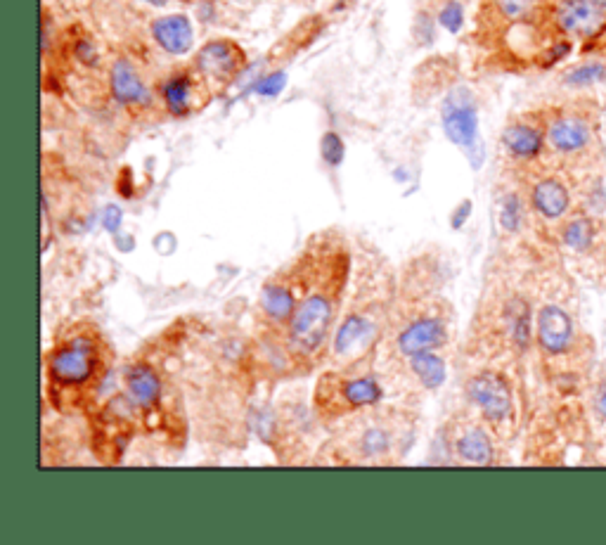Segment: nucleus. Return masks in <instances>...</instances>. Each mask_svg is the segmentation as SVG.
<instances>
[{
  "instance_id": "1",
  "label": "nucleus",
  "mask_w": 606,
  "mask_h": 545,
  "mask_svg": "<svg viewBox=\"0 0 606 545\" xmlns=\"http://www.w3.org/2000/svg\"><path fill=\"white\" fill-rule=\"evenodd\" d=\"M105 344L100 337L79 332L64 337L48 356V377L60 394H86L98 389L107 368Z\"/></svg>"
},
{
  "instance_id": "2",
  "label": "nucleus",
  "mask_w": 606,
  "mask_h": 545,
  "mask_svg": "<svg viewBox=\"0 0 606 545\" xmlns=\"http://www.w3.org/2000/svg\"><path fill=\"white\" fill-rule=\"evenodd\" d=\"M334 323V294L311 292L299 299L289 320V344L299 356H308L325 344Z\"/></svg>"
},
{
  "instance_id": "3",
  "label": "nucleus",
  "mask_w": 606,
  "mask_h": 545,
  "mask_svg": "<svg viewBox=\"0 0 606 545\" xmlns=\"http://www.w3.org/2000/svg\"><path fill=\"white\" fill-rule=\"evenodd\" d=\"M382 401V387L372 377H339L327 375L318 384V410L320 415H341L356 408L375 406Z\"/></svg>"
},
{
  "instance_id": "4",
  "label": "nucleus",
  "mask_w": 606,
  "mask_h": 545,
  "mask_svg": "<svg viewBox=\"0 0 606 545\" xmlns=\"http://www.w3.org/2000/svg\"><path fill=\"white\" fill-rule=\"evenodd\" d=\"M547 145L562 157H583L595 145V124L580 109H557L545 121Z\"/></svg>"
},
{
  "instance_id": "5",
  "label": "nucleus",
  "mask_w": 606,
  "mask_h": 545,
  "mask_svg": "<svg viewBox=\"0 0 606 545\" xmlns=\"http://www.w3.org/2000/svg\"><path fill=\"white\" fill-rule=\"evenodd\" d=\"M443 131L450 143H455L462 150L474 152L479 147V112L476 105L464 88L450 93L443 102Z\"/></svg>"
},
{
  "instance_id": "6",
  "label": "nucleus",
  "mask_w": 606,
  "mask_h": 545,
  "mask_svg": "<svg viewBox=\"0 0 606 545\" xmlns=\"http://www.w3.org/2000/svg\"><path fill=\"white\" fill-rule=\"evenodd\" d=\"M554 27L566 36L592 41L606 31V10L595 0H559L554 8Z\"/></svg>"
},
{
  "instance_id": "7",
  "label": "nucleus",
  "mask_w": 606,
  "mask_h": 545,
  "mask_svg": "<svg viewBox=\"0 0 606 545\" xmlns=\"http://www.w3.org/2000/svg\"><path fill=\"white\" fill-rule=\"evenodd\" d=\"M197 72L216 83H230L244 67V53L232 41H211L197 53Z\"/></svg>"
},
{
  "instance_id": "8",
  "label": "nucleus",
  "mask_w": 606,
  "mask_h": 545,
  "mask_svg": "<svg viewBox=\"0 0 606 545\" xmlns=\"http://www.w3.org/2000/svg\"><path fill=\"white\" fill-rule=\"evenodd\" d=\"M469 399L481 408L491 422H502L512 413V391L507 382L495 373H481L469 382Z\"/></svg>"
},
{
  "instance_id": "9",
  "label": "nucleus",
  "mask_w": 606,
  "mask_h": 545,
  "mask_svg": "<svg viewBox=\"0 0 606 545\" xmlns=\"http://www.w3.org/2000/svg\"><path fill=\"white\" fill-rule=\"evenodd\" d=\"M547 145L545 126L531 119L512 121L505 131H502V147L507 150L509 157L519 159V162H533L543 155Z\"/></svg>"
},
{
  "instance_id": "10",
  "label": "nucleus",
  "mask_w": 606,
  "mask_h": 545,
  "mask_svg": "<svg viewBox=\"0 0 606 545\" xmlns=\"http://www.w3.org/2000/svg\"><path fill=\"white\" fill-rule=\"evenodd\" d=\"M573 342L571 316L559 306H543L538 313V344L547 356H559L569 351Z\"/></svg>"
},
{
  "instance_id": "11",
  "label": "nucleus",
  "mask_w": 606,
  "mask_h": 545,
  "mask_svg": "<svg viewBox=\"0 0 606 545\" xmlns=\"http://www.w3.org/2000/svg\"><path fill=\"white\" fill-rule=\"evenodd\" d=\"M531 204L545 221H562L571 211V192L557 176H545L533 183Z\"/></svg>"
},
{
  "instance_id": "12",
  "label": "nucleus",
  "mask_w": 606,
  "mask_h": 545,
  "mask_svg": "<svg viewBox=\"0 0 606 545\" xmlns=\"http://www.w3.org/2000/svg\"><path fill=\"white\" fill-rule=\"evenodd\" d=\"M443 342H446V325H443L441 318H422L410 323L398 337V351L403 356H417L424 354V351L438 349Z\"/></svg>"
},
{
  "instance_id": "13",
  "label": "nucleus",
  "mask_w": 606,
  "mask_h": 545,
  "mask_svg": "<svg viewBox=\"0 0 606 545\" xmlns=\"http://www.w3.org/2000/svg\"><path fill=\"white\" fill-rule=\"evenodd\" d=\"M112 95L116 102L124 107H145L150 105L152 95L150 88L145 86L143 76L128 60H116L112 67Z\"/></svg>"
},
{
  "instance_id": "14",
  "label": "nucleus",
  "mask_w": 606,
  "mask_h": 545,
  "mask_svg": "<svg viewBox=\"0 0 606 545\" xmlns=\"http://www.w3.org/2000/svg\"><path fill=\"white\" fill-rule=\"evenodd\" d=\"M152 36L161 50L169 55L190 53L195 31H192L190 17L185 15H166L152 22Z\"/></svg>"
},
{
  "instance_id": "15",
  "label": "nucleus",
  "mask_w": 606,
  "mask_h": 545,
  "mask_svg": "<svg viewBox=\"0 0 606 545\" xmlns=\"http://www.w3.org/2000/svg\"><path fill=\"white\" fill-rule=\"evenodd\" d=\"M161 100L173 117H188L195 109V93H197V81L195 76L188 72L171 74L169 79L161 83L159 88Z\"/></svg>"
},
{
  "instance_id": "16",
  "label": "nucleus",
  "mask_w": 606,
  "mask_h": 545,
  "mask_svg": "<svg viewBox=\"0 0 606 545\" xmlns=\"http://www.w3.org/2000/svg\"><path fill=\"white\" fill-rule=\"evenodd\" d=\"M126 384H128V394H131L135 406H140L143 410L157 408L161 396V382L159 375L154 373L152 365L147 363L135 365L126 377Z\"/></svg>"
},
{
  "instance_id": "17",
  "label": "nucleus",
  "mask_w": 606,
  "mask_h": 545,
  "mask_svg": "<svg viewBox=\"0 0 606 545\" xmlns=\"http://www.w3.org/2000/svg\"><path fill=\"white\" fill-rule=\"evenodd\" d=\"M296 304H299V299L294 297L292 287L287 285H277V282H270V285L263 290V313H266L268 320H273V323H287L292 320Z\"/></svg>"
},
{
  "instance_id": "18",
  "label": "nucleus",
  "mask_w": 606,
  "mask_h": 545,
  "mask_svg": "<svg viewBox=\"0 0 606 545\" xmlns=\"http://www.w3.org/2000/svg\"><path fill=\"white\" fill-rule=\"evenodd\" d=\"M455 451L462 460L474 465H488L493 460V444L481 427H469L457 436Z\"/></svg>"
},
{
  "instance_id": "19",
  "label": "nucleus",
  "mask_w": 606,
  "mask_h": 545,
  "mask_svg": "<svg viewBox=\"0 0 606 545\" xmlns=\"http://www.w3.org/2000/svg\"><path fill=\"white\" fill-rule=\"evenodd\" d=\"M562 242L573 252H588L597 242V223L585 214L571 216L562 228Z\"/></svg>"
},
{
  "instance_id": "20",
  "label": "nucleus",
  "mask_w": 606,
  "mask_h": 545,
  "mask_svg": "<svg viewBox=\"0 0 606 545\" xmlns=\"http://www.w3.org/2000/svg\"><path fill=\"white\" fill-rule=\"evenodd\" d=\"M410 365H412V373L419 377V382H422L427 389H438L443 384V380H446V363H443V358L431 354V351L412 356Z\"/></svg>"
},
{
  "instance_id": "21",
  "label": "nucleus",
  "mask_w": 606,
  "mask_h": 545,
  "mask_svg": "<svg viewBox=\"0 0 606 545\" xmlns=\"http://www.w3.org/2000/svg\"><path fill=\"white\" fill-rule=\"evenodd\" d=\"M606 79V64L604 62H585L573 67L569 74L564 76L566 86L573 88H583V86H592V83H599Z\"/></svg>"
},
{
  "instance_id": "22",
  "label": "nucleus",
  "mask_w": 606,
  "mask_h": 545,
  "mask_svg": "<svg viewBox=\"0 0 606 545\" xmlns=\"http://www.w3.org/2000/svg\"><path fill=\"white\" fill-rule=\"evenodd\" d=\"M365 332V318L360 316H348L344 320V325L339 327V335H337V354H346L348 349H351L353 344L360 342V337H363Z\"/></svg>"
},
{
  "instance_id": "23",
  "label": "nucleus",
  "mask_w": 606,
  "mask_h": 545,
  "mask_svg": "<svg viewBox=\"0 0 606 545\" xmlns=\"http://www.w3.org/2000/svg\"><path fill=\"white\" fill-rule=\"evenodd\" d=\"M493 3L495 10L509 19V22H521V19H526L535 10L538 0H493Z\"/></svg>"
},
{
  "instance_id": "24",
  "label": "nucleus",
  "mask_w": 606,
  "mask_h": 545,
  "mask_svg": "<svg viewBox=\"0 0 606 545\" xmlns=\"http://www.w3.org/2000/svg\"><path fill=\"white\" fill-rule=\"evenodd\" d=\"M438 24L450 34H457L464 24V8L460 0H446V3L438 8Z\"/></svg>"
},
{
  "instance_id": "25",
  "label": "nucleus",
  "mask_w": 606,
  "mask_h": 545,
  "mask_svg": "<svg viewBox=\"0 0 606 545\" xmlns=\"http://www.w3.org/2000/svg\"><path fill=\"white\" fill-rule=\"evenodd\" d=\"M360 448H363L365 455H382V453H389L391 448V436L386 429H379V427H370L365 429L363 439H360Z\"/></svg>"
},
{
  "instance_id": "26",
  "label": "nucleus",
  "mask_w": 606,
  "mask_h": 545,
  "mask_svg": "<svg viewBox=\"0 0 606 545\" xmlns=\"http://www.w3.org/2000/svg\"><path fill=\"white\" fill-rule=\"evenodd\" d=\"M320 152H322V159H325L327 164L339 166L341 162H344V140H341L334 131L325 133V136H322V143H320Z\"/></svg>"
},
{
  "instance_id": "27",
  "label": "nucleus",
  "mask_w": 606,
  "mask_h": 545,
  "mask_svg": "<svg viewBox=\"0 0 606 545\" xmlns=\"http://www.w3.org/2000/svg\"><path fill=\"white\" fill-rule=\"evenodd\" d=\"M287 86V74L285 72H270L268 76H263V79L256 83V93L266 95V98H275V95H280L285 91Z\"/></svg>"
},
{
  "instance_id": "28",
  "label": "nucleus",
  "mask_w": 606,
  "mask_h": 545,
  "mask_svg": "<svg viewBox=\"0 0 606 545\" xmlns=\"http://www.w3.org/2000/svg\"><path fill=\"white\" fill-rule=\"evenodd\" d=\"M519 218H521L519 200H517V197H507V202L502 204V214H500L502 226H505L507 230H514V228H517Z\"/></svg>"
},
{
  "instance_id": "29",
  "label": "nucleus",
  "mask_w": 606,
  "mask_h": 545,
  "mask_svg": "<svg viewBox=\"0 0 606 545\" xmlns=\"http://www.w3.org/2000/svg\"><path fill=\"white\" fill-rule=\"evenodd\" d=\"M76 57H79L83 64L98 62V55H95V46H90L88 41H81L79 46H76Z\"/></svg>"
},
{
  "instance_id": "30",
  "label": "nucleus",
  "mask_w": 606,
  "mask_h": 545,
  "mask_svg": "<svg viewBox=\"0 0 606 545\" xmlns=\"http://www.w3.org/2000/svg\"><path fill=\"white\" fill-rule=\"evenodd\" d=\"M595 413L599 415V420H604V422H606V377H604V382L597 387Z\"/></svg>"
},
{
  "instance_id": "31",
  "label": "nucleus",
  "mask_w": 606,
  "mask_h": 545,
  "mask_svg": "<svg viewBox=\"0 0 606 545\" xmlns=\"http://www.w3.org/2000/svg\"><path fill=\"white\" fill-rule=\"evenodd\" d=\"M467 214H469V202H464V204H462V209H460V214L453 216V226H455V228H460L464 218H467Z\"/></svg>"
},
{
  "instance_id": "32",
  "label": "nucleus",
  "mask_w": 606,
  "mask_h": 545,
  "mask_svg": "<svg viewBox=\"0 0 606 545\" xmlns=\"http://www.w3.org/2000/svg\"><path fill=\"white\" fill-rule=\"evenodd\" d=\"M147 5H154V8H164L166 3H169V0H145Z\"/></svg>"
},
{
  "instance_id": "33",
  "label": "nucleus",
  "mask_w": 606,
  "mask_h": 545,
  "mask_svg": "<svg viewBox=\"0 0 606 545\" xmlns=\"http://www.w3.org/2000/svg\"><path fill=\"white\" fill-rule=\"evenodd\" d=\"M595 3H597V5H602V8L606 10V0H595Z\"/></svg>"
}]
</instances>
